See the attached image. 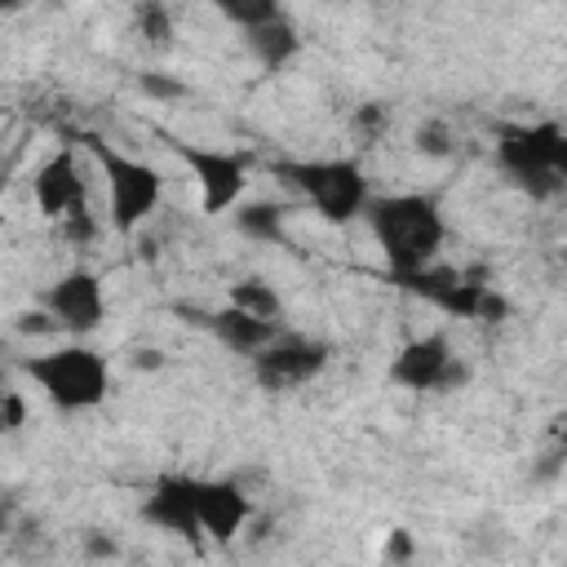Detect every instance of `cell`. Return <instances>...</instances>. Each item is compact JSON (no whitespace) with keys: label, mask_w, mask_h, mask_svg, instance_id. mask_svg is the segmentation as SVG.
<instances>
[{"label":"cell","mask_w":567,"mask_h":567,"mask_svg":"<svg viewBox=\"0 0 567 567\" xmlns=\"http://www.w3.org/2000/svg\"><path fill=\"white\" fill-rule=\"evenodd\" d=\"M44 306H49L53 323H62L71 332H93L102 323V315H106V292H102V284H97L93 270H66L49 288Z\"/></svg>","instance_id":"8fae6325"},{"label":"cell","mask_w":567,"mask_h":567,"mask_svg":"<svg viewBox=\"0 0 567 567\" xmlns=\"http://www.w3.org/2000/svg\"><path fill=\"white\" fill-rule=\"evenodd\" d=\"M563 142L567 133L558 124H509L496 137V159L514 182H523L536 195H549L563 186Z\"/></svg>","instance_id":"5b68a950"},{"label":"cell","mask_w":567,"mask_h":567,"mask_svg":"<svg viewBox=\"0 0 567 567\" xmlns=\"http://www.w3.org/2000/svg\"><path fill=\"white\" fill-rule=\"evenodd\" d=\"M0 425H4L9 434L27 425V399H22L18 390H4V399H0Z\"/></svg>","instance_id":"7402d4cb"},{"label":"cell","mask_w":567,"mask_h":567,"mask_svg":"<svg viewBox=\"0 0 567 567\" xmlns=\"http://www.w3.org/2000/svg\"><path fill=\"white\" fill-rule=\"evenodd\" d=\"M89 554H115V545H111V540H97V536H89Z\"/></svg>","instance_id":"4316f807"},{"label":"cell","mask_w":567,"mask_h":567,"mask_svg":"<svg viewBox=\"0 0 567 567\" xmlns=\"http://www.w3.org/2000/svg\"><path fill=\"white\" fill-rule=\"evenodd\" d=\"M368 226L372 239L390 266L394 279H408L425 266H434L443 239H447V221L434 195H381L368 199Z\"/></svg>","instance_id":"6da1fadb"},{"label":"cell","mask_w":567,"mask_h":567,"mask_svg":"<svg viewBox=\"0 0 567 567\" xmlns=\"http://www.w3.org/2000/svg\"><path fill=\"white\" fill-rule=\"evenodd\" d=\"M31 195H35V208L49 217V221H62L80 208H89V182L80 173V159L71 151H53L35 177H31Z\"/></svg>","instance_id":"9c48e42d"},{"label":"cell","mask_w":567,"mask_h":567,"mask_svg":"<svg viewBox=\"0 0 567 567\" xmlns=\"http://www.w3.org/2000/svg\"><path fill=\"white\" fill-rule=\"evenodd\" d=\"M554 434H558V439H563V447H567V416H558V421H554Z\"/></svg>","instance_id":"83f0119b"},{"label":"cell","mask_w":567,"mask_h":567,"mask_svg":"<svg viewBox=\"0 0 567 567\" xmlns=\"http://www.w3.org/2000/svg\"><path fill=\"white\" fill-rule=\"evenodd\" d=\"M244 35H248V49L257 53V62L270 66V71H279L284 62H292L297 49H301V35H297V27L288 18H275V22H266L257 31H244Z\"/></svg>","instance_id":"5bb4252c"},{"label":"cell","mask_w":567,"mask_h":567,"mask_svg":"<svg viewBox=\"0 0 567 567\" xmlns=\"http://www.w3.org/2000/svg\"><path fill=\"white\" fill-rule=\"evenodd\" d=\"M58 226H62V239H66V244H75V248H80V244H89V239L97 235V221H93V213H89V208H80V213H71V217H62Z\"/></svg>","instance_id":"44dd1931"},{"label":"cell","mask_w":567,"mask_h":567,"mask_svg":"<svg viewBox=\"0 0 567 567\" xmlns=\"http://www.w3.org/2000/svg\"><path fill=\"white\" fill-rule=\"evenodd\" d=\"M235 226L248 235V239H284V208L279 204H239L235 208Z\"/></svg>","instance_id":"9a60e30c"},{"label":"cell","mask_w":567,"mask_h":567,"mask_svg":"<svg viewBox=\"0 0 567 567\" xmlns=\"http://www.w3.org/2000/svg\"><path fill=\"white\" fill-rule=\"evenodd\" d=\"M416 151H425V155H447V151H452L447 124H443V120H425V124L416 128Z\"/></svg>","instance_id":"ffe728a7"},{"label":"cell","mask_w":567,"mask_h":567,"mask_svg":"<svg viewBox=\"0 0 567 567\" xmlns=\"http://www.w3.org/2000/svg\"><path fill=\"white\" fill-rule=\"evenodd\" d=\"M221 18H230L239 31H257L275 18H284V0H213Z\"/></svg>","instance_id":"2e32d148"},{"label":"cell","mask_w":567,"mask_h":567,"mask_svg":"<svg viewBox=\"0 0 567 567\" xmlns=\"http://www.w3.org/2000/svg\"><path fill=\"white\" fill-rule=\"evenodd\" d=\"M27 377L40 385V394L62 408V412H84V408H97L111 390V368L97 350L89 346H58L49 354H35L22 363Z\"/></svg>","instance_id":"7a4b0ae2"},{"label":"cell","mask_w":567,"mask_h":567,"mask_svg":"<svg viewBox=\"0 0 567 567\" xmlns=\"http://www.w3.org/2000/svg\"><path fill=\"white\" fill-rule=\"evenodd\" d=\"M142 518L164 527V532H177L186 536L190 545H199L204 527H199V478H186V474H164L146 505H142Z\"/></svg>","instance_id":"30bf717a"},{"label":"cell","mask_w":567,"mask_h":567,"mask_svg":"<svg viewBox=\"0 0 567 567\" xmlns=\"http://www.w3.org/2000/svg\"><path fill=\"white\" fill-rule=\"evenodd\" d=\"M133 18H137V31H142V40H146V44L164 49V44L173 40V13H168V4H164V0H142Z\"/></svg>","instance_id":"ac0fdd59"},{"label":"cell","mask_w":567,"mask_h":567,"mask_svg":"<svg viewBox=\"0 0 567 567\" xmlns=\"http://www.w3.org/2000/svg\"><path fill=\"white\" fill-rule=\"evenodd\" d=\"M208 328H213V337L221 346H230L239 354H257L261 346H270L279 337V323L275 319H261V315H252L244 306H226V310L208 315Z\"/></svg>","instance_id":"4fadbf2b"},{"label":"cell","mask_w":567,"mask_h":567,"mask_svg":"<svg viewBox=\"0 0 567 567\" xmlns=\"http://www.w3.org/2000/svg\"><path fill=\"white\" fill-rule=\"evenodd\" d=\"M279 177H288L323 221L341 226L368 213V177L354 159H301V164H279Z\"/></svg>","instance_id":"277c9868"},{"label":"cell","mask_w":567,"mask_h":567,"mask_svg":"<svg viewBox=\"0 0 567 567\" xmlns=\"http://www.w3.org/2000/svg\"><path fill=\"white\" fill-rule=\"evenodd\" d=\"M230 306H244V310H252V315H261V319H275L284 301H279V292H275L266 279L248 275V279L230 284Z\"/></svg>","instance_id":"e0dca14e"},{"label":"cell","mask_w":567,"mask_h":567,"mask_svg":"<svg viewBox=\"0 0 567 567\" xmlns=\"http://www.w3.org/2000/svg\"><path fill=\"white\" fill-rule=\"evenodd\" d=\"M354 128H359V133H368V137H377V133L385 128V106H377V102L359 106V111H354Z\"/></svg>","instance_id":"603a6c76"},{"label":"cell","mask_w":567,"mask_h":567,"mask_svg":"<svg viewBox=\"0 0 567 567\" xmlns=\"http://www.w3.org/2000/svg\"><path fill=\"white\" fill-rule=\"evenodd\" d=\"M137 89H142L146 97H164V102L186 97V84H182L177 75H159V71H142V75H137Z\"/></svg>","instance_id":"d6986e66"},{"label":"cell","mask_w":567,"mask_h":567,"mask_svg":"<svg viewBox=\"0 0 567 567\" xmlns=\"http://www.w3.org/2000/svg\"><path fill=\"white\" fill-rule=\"evenodd\" d=\"M558 173H563V182H567V142H563V164H558Z\"/></svg>","instance_id":"f546056e"},{"label":"cell","mask_w":567,"mask_h":567,"mask_svg":"<svg viewBox=\"0 0 567 567\" xmlns=\"http://www.w3.org/2000/svg\"><path fill=\"white\" fill-rule=\"evenodd\" d=\"M328 363V346L306 341V337H275L252 354V377L261 390H297L315 381Z\"/></svg>","instance_id":"ba28073f"},{"label":"cell","mask_w":567,"mask_h":567,"mask_svg":"<svg viewBox=\"0 0 567 567\" xmlns=\"http://www.w3.org/2000/svg\"><path fill=\"white\" fill-rule=\"evenodd\" d=\"M408 554H412L408 532H390V540H385V558H408Z\"/></svg>","instance_id":"cb8c5ba5"},{"label":"cell","mask_w":567,"mask_h":567,"mask_svg":"<svg viewBox=\"0 0 567 567\" xmlns=\"http://www.w3.org/2000/svg\"><path fill=\"white\" fill-rule=\"evenodd\" d=\"M89 151L97 159V168L106 173V204H111V226L115 235H133L164 199V177L155 164L133 159L115 146H106L102 137H89Z\"/></svg>","instance_id":"3957f363"},{"label":"cell","mask_w":567,"mask_h":567,"mask_svg":"<svg viewBox=\"0 0 567 567\" xmlns=\"http://www.w3.org/2000/svg\"><path fill=\"white\" fill-rule=\"evenodd\" d=\"M177 155L186 159L195 186H199V208L204 213H226L244 199L248 186V155L239 151H221V146H190L177 142Z\"/></svg>","instance_id":"8992f818"},{"label":"cell","mask_w":567,"mask_h":567,"mask_svg":"<svg viewBox=\"0 0 567 567\" xmlns=\"http://www.w3.org/2000/svg\"><path fill=\"white\" fill-rule=\"evenodd\" d=\"M133 363H137V368H159L164 359H159V350H137V354H133Z\"/></svg>","instance_id":"484cf974"},{"label":"cell","mask_w":567,"mask_h":567,"mask_svg":"<svg viewBox=\"0 0 567 567\" xmlns=\"http://www.w3.org/2000/svg\"><path fill=\"white\" fill-rule=\"evenodd\" d=\"M22 332H49L53 323H44V315H22V323H18Z\"/></svg>","instance_id":"d4e9b609"},{"label":"cell","mask_w":567,"mask_h":567,"mask_svg":"<svg viewBox=\"0 0 567 567\" xmlns=\"http://www.w3.org/2000/svg\"><path fill=\"white\" fill-rule=\"evenodd\" d=\"M465 377H470V368L452 354V346H447L443 332H425V337L408 341L394 354V363H390V381L403 385V390H416V394H425V390H452Z\"/></svg>","instance_id":"52a82bcc"},{"label":"cell","mask_w":567,"mask_h":567,"mask_svg":"<svg viewBox=\"0 0 567 567\" xmlns=\"http://www.w3.org/2000/svg\"><path fill=\"white\" fill-rule=\"evenodd\" d=\"M22 4H27V0H0V9H4V13H13V9H22Z\"/></svg>","instance_id":"f1b7e54d"},{"label":"cell","mask_w":567,"mask_h":567,"mask_svg":"<svg viewBox=\"0 0 567 567\" xmlns=\"http://www.w3.org/2000/svg\"><path fill=\"white\" fill-rule=\"evenodd\" d=\"M248 514H252V505H248V496L235 483H226V478H199V527H204V536H213L217 545H226L248 523Z\"/></svg>","instance_id":"7c38bea8"}]
</instances>
